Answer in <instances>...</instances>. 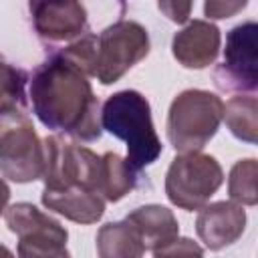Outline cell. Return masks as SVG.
I'll return each mask as SVG.
<instances>
[{
	"label": "cell",
	"instance_id": "8",
	"mask_svg": "<svg viewBox=\"0 0 258 258\" xmlns=\"http://www.w3.org/2000/svg\"><path fill=\"white\" fill-rule=\"evenodd\" d=\"M256 22H242L226 36L224 62L214 71V83L222 91L252 93L258 87Z\"/></svg>",
	"mask_w": 258,
	"mask_h": 258
},
{
	"label": "cell",
	"instance_id": "21",
	"mask_svg": "<svg viewBox=\"0 0 258 258\" xmlns=\"http://www.w3.org/2000/svg\"><path fill=\"white\" fill-rule=\"evenodd\" d=\"M191 6L194 0H157V8L161 10V14L175 24H183L189 20Z\"/></svg>",
	"mask_w": 258,
	"mask_h": 258
},
{
	"label": "cell",
	"instance_id": "15",
	"mask_svg": "<svg viewBox=\"0 0 258 258\" xmlns=\"http://www.w3.org/2000/svg\"><path fill=\"white\" fill-rule=\"evenodd\" d=\"M97 252L101 258H137L145 252L133 226L123 222H109L97 232Z\"/></svg>",
	"mask_w": 258,
	"mask_h": 258
},
{
	"label": "cell",
	"instance_id": "3",
	"mask_svg": "<svg viewBox=\"0 0 258 258\" xmlns=\"http://www.w3.org/2000/svg\"><path fill=\"white\" fill-rule=\"evenodd\" d=\"M224 103L204 89H185L169 105L167 139L175 151H200L222 123Z\"/></svg>",
	"mask_w": 258,
	"mask_h": 258
},
{
	"label": "cell",
	"instance_id": "12",
	"mask_svg": "<svg viewBox=\"0 0 258 258\" xmlns=\"http://www.w3.org/2000/svg\"><path fill=\"white\" fill-rule=\"evenodd\" d=\"M42 206L77 224H95L105 214V200L85 187L42 189Z\"/></svg>",
	"mask_w": 258,
	"mask_h": 258
},
{
	"label": "cell",
	"instance_id": "10",
	"mask_svg": "<svg viewBox=\"0 0 258 258\" xmlns=\"http://www.w3.org/2000/svg\"><path fill=\"white\" fill-rule=\"evenodd\" d=\"M246 228V212L236 202H214L200 208L196 232L206 248L222 250L234 244Z\"/></svg>",
	"mask_w": 258,
	"mask_h": 258
},
{
	"label": "cell",
	"instance_id": "11",
	"mask_svg": "<svg viewBox=\"0 0 258 258\" xmlns=\"http://www.w3.org/2000/svg\"><path fill=\"white\" fill-rule=\"evenodd\" d=\"M222 34L210 20H191L185 28L173 34L171 52L185 69H206L220 52Z\"/></svg>",
	"mask_w": 258,
	"mask_h": 258
},
{
	"label": "cell",
	"instance_id": "18",
	"mask_svg": "<svg viewBox=\"0 0 258 258\" xmlns=\"http://www.w3.org/2000/svg\"><path fill=\"white\" fill-rule=\"evenodd\" d=\"M26 73L0 58V111L24 109L26 105Z\"/></svg>",
	"mask_w": 258,
	"mask_h": 258
},
{
	"label": "cell",
	"instance_id": "2",
	"mask_svg": "<svg viewBox=\"0 0 258 258\" xmlns=\"http://www.w3.org/2000/svg\"><path fill=\"white\" fill-rule=\"evenodd\" d=\"M101 127L127 145V161L141 171L157 161L163 145L155 133L149 101L133 89L111 95L101 109Z\"/></svg>",
	"mask_w": 258,
	"mask_h": 258
},
{
	"label": "cell",
	"instance_id": "1",
	"mask_svg": "<svg viewBox=\"0 0 258 258\" xmlns=\"http://www.w3.org/2000/svg\"><path fill=\"white\" fill-rule=\"evenodd\" d=\"M30 103L38 121L81 141L101 137L99 101L85 75L60 52L36 67L30 79Z\"/></svg>",
	"mask_w": 258,
	"mask_h": 258
},
{
	"label": "cell",
	"instance_id": "7",
	"mask_svg": "<svg viewBox=\"0 0 258 258\" xmlns=\"http://www.w3.org/2000/svg\"><path fill=\"white\" fill-rule=\"evenodd\" d=\"M6 226L12 234L18 236V254L24 258L34 256H52V258H67V228L50 218L48 214L40 212L36 206L28 202L12 204L4 210Z\"/></svg>",
	"mask_w": 258,
	"mask_h": 258
},
{
	"label": "cell",
	"instance_id": "17",
	"mask_svg": "<svg viewBox=\"0 0 258 258\" xmlns=\"http://www.w3.org/2000/svg\"><path fill=\"white\" fill-rule=\"evenodd\" d=\"M256 175H258V163L254 157L240 159L234 163L228 177V194L232 202L240 206H256L258 202Z\"/></svg>",
	"mask_w": 258,
	"mask_h": 258
},
{
	"label": "cell",
	"instance_id": "4",
	"mask_svg": "<svg viewBox=\"0 0 258 258\" xmlns=\"http://www.w3.org/2000/svg\"><path fill=\"white\" fill-rule=\"evenodd\" d=\"M44 143L22 109L0 111V173L16 183L42 177Z\"/></svg>",
	"mask_w": 258,
	"mask_h": 258
},
{
	"label": "cell",
	"instance_id": "19",
	"mask_svg": "<svg viewBox=\"0 0 258 258\" xmlns=\"http://www.w3.org/2000/svg\"><path fill=\"white\" fill-rule=\"evenodd\" d=\"M248 6V0H204V14L210 20H226Z\"/></svg>",
	"mask_w": 258,
	"mask_h": 258
},
{
	"label": "cell",
	"instance_id": "14",
	"mask_svg": "<svg viewBox=\"0 0 258 258\" xmlns=\"http://www.w3.org/2000/svg\"><path fill=\"white\" fill-rule=\"evenodd\" d=\"M137 169L119 153L107 151L101 155V198L105 202L123 200L137 185Z\"/></svg>",
	"mask_w": 258,
	"mask_h": 258
},
{
	"label": "cell",
	"instance_id": "6",
	"mask_svg": "<svg viewBox=\"0 0 258 258\" xmlns=\"http://www.w3.org/2000/svg\"><path fill=\"white\" fill-rule=\"evenodd\" d=\"M149 54V34L133 20H119L97 36L93 77L101 85L117 83Z\"/></svg>",
	"mask_w": 258,
	"mask_h": 258
},
{
	"label": "cell",
	"instance_id": "16",
	"mask_svg": "<svg viewBox=\"0 0 258 258\" xmlns=\"http://www.w3.org/2000/svg\"><path fill=\"white\" fill-rule=\"evenodd\" d=\"M258 101L254 95H236L224 105L222 119L234 137L246 143L258 141V121H256Z\"/></svg>",
	"mask_w": 258,
	"mask_h": 258
},
{
	"label": "cell",
	"instance_id": "22",
	"mask_svg": "<svg viewBox=\"0 0 258 258\" xmlns=\"http://www.w3.org/2000/svg\"><path fill=\"white\" fill-rule=\"evenodd\" d=\"M8 200H10V187L8 183L0 177V214H4L6 206H8Z\"/></svg>",
	"mask_w": 258,
	"mask_h": 258
},
{
	"label": "cell",
	"instance_id": "13",
	"mask_svg": "<svg viewBox=\"0 0 258 258\" xmlns=\"http://www.w3.org/2000/svg\"><path fill=\"white\" fill-rule=\"evenodd\" d=\"M133 230L137 232L145 250H159L161 246L169 244L173 238L179 236V224L171 210L157 204H147L135 208L125 218Z\"/></svg>",
	"mask_w": 258,
	"mask_h": 258
},
{
	"label": "cell",
	"instance_id": "5",
	"mask_svg": "<svg viewBox=\"0 0 258 258\" xmlns=\"http://www.w3.org/2000/svg\"><path fill=\"white\" fill-rule=\"evenodd\" d=\"M224 181L222 165L216 157L200 151L175 155L165 173L167 200L187 212L200 210L220 189Z\"/></svg>",
	"mask_w": 258,
	"mask_h": 258
},
{
	"label": "cell",
	"instance_id": "20",
	"mask_svg": "<svg viewBox=\"0 0 258 258\" xmlns=\"http://www.w3.org/2000/svg\"><path fill=\"white\" fill-rule=\"evenodd\" d=\"M202 254H204L202 246H198L189 238H179V236L153 252V256H157V258H161V256H202Z\"/></svg>",
	"mask_w": 258,
	"mask_h": 258
},
{
	"label": "cell",
	"instance_id": "9",
	"mask_svg": "<svg viewBox=\"0 0 258 258\" xmlns=\"http://www.w3.org/2000/svg\"><path fill=\"white\" fill-rule=\"evenodd\" d=\"M36 34L48 42H62L83 34L87 10L81 0H28Z\"/></svg>",
	"mask_w": 258,
	"mask_h": 258
}]
</instances>
